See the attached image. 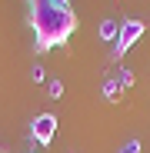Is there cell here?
Listing matches in <instances>:
<instances>
[{"label": "cell", "instance_id": "obj_1", "mask_svg": "<svg viewBox=\"0 0 150 153\" xmlns=\"http://www.w3.org/2000/svg\"><path fill=\"white\" fill-rule=\"evenodd\" d=\"M30 27H34V47L54 50L70 40L77 30V13L70 7H60L54 0H30Z\"/></svg>", "mask_w": 150, "mask_h": 153}, {"label": "cell", "instance_id": "obj_2", "mask_svg": "<svg viewBox=\"0 0 150 153\" xmlns=\"http://www.w3.org/2000/svg\"><path fill=\"white\" fill-rule=\"evenodd\" d=\"M143 33H147L143 20H123V23H120V33H117V40H113V57H123Z\"/></svg>", "mask_w": 150, "mask_h": 153}, {"label": "cell", "instance_id": "obj_3", "mask_svg": "<svg viewBox=\"0 0 150 153\" xmlns=\"http://www.w3.org/2000/svg\"><path fill=\"white\" fill-rule=\"evenodd\" d=\"M54 133H57V117H54V113H37L34 123H30V137H34L37 143H50Z\"/></svg>", "mask_w": 150, "mask_h": 153}, {"label": "cell", "instance_id": "obj_4", "mask_svg": "<svg viewBox=\"0 0 150 153\" xmlns=\"http://www.w3.org/2000/svg\"><path fill=\"white\" fill-rule=\"evenodd\" d=\"M117 33H120V23L117 20H104V23H100V37H104V40H117Z\"/></svg>", "mask_w": 150, "mask_h": 153}, {"label": "cell", "instance_id": "obj_5", "mask_svg": "<svg viewBox=\"0 0 150 153\" xmlns=\"http://www.w3.org/2000/svg\"><path fill=\"white\" fill-rule=\"evenodd\" d=\"M117 93H120V83H117V80H107V83H104V97H107V100H117Z\"/></svg>", "mask_w": 150, "mask_h": 153}, {"label": "cell", "instance_id": "obj_6", "mask_svg": "<svg viewBox=\"0 0 150 153\" xmlns=\"http://www.w3.org/2000/svg\"><path fill=\"white\" fill-rule=\"evenodd\" d=\"M117 153H140V143H137V140H127V143H123Z\"/></svg>", "mask_w": 150, "mask_h": 153}, {"label": "cell", "instance_id": "obj_7", "mask_svg": "<svg viewBox=\"0 0 150 153\" xmlns=\"http://www.w3.org/2000/svg\"><path fill=\"white\" fill-rule=\"evenodd\" d=\"M117 83H120V87H130V83H134V73H130V70H120V80H117Z\"/></svg>", "mask_w": 150, "mask_h": 153}, {"label": "cell", "instance_id": "obj_8", "mask_svg": "<svg viewBox=\"0 0 150 153\" xmlns=\"http://www.w3.org/2000/svg\"><path fill=\"white\" fill-rule=\"evenodd\" d=\"M63 93V83L60 80H50V97H60Z\"/></svg>", "mask_w": 150, "mask_h": 153}, {"label": "cell", "instance_id": "obj_9", "mask_svg": "<svg viewBox=\"0 0 150 153\" xmlns=\"http://www.w3.org/2000/svg\"><path fill=\"white\" fill-rule=\"evenodd\" d=\"M54 4H60V7H70V0H54Z\"/></svg>", "mask_w": 150, "mask_h": 153}]
</instances>
